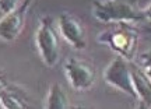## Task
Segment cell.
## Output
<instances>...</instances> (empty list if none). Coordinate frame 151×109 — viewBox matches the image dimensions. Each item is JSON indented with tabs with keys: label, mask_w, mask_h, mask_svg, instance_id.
I'll return each mask as SVG.
<instances>
[{
	"label": "cell",
	"mask_w": 151,
	"mask_h": 109,
	"mask_svg": "<svg viewBox=\"0 0 151 109\" xmlns=\"http://www.w3.org/2000/svg\"><path fill=\"white\" fill-rule=\"evenodd\" d=\"M92 16L104 24L143 21L139 0H98L92 3Z\"/></svg>",
	"instance_id": "1"
},
{
	"label": "cell",
	"mask_w": 151,
	"mask_h": 109,
	"mask_svg": "<svg viewBox=\"0 0 151 109\" xmlns=\"http://www.w3.org/2000/svg\"><path fill=\"white\" fill-rule=\"evenodd\" d=\"M97 41L104 46L111 48L118 56H122L130 62L134 59L139 45V32L127 22H118L102 31L97 37Z\"/></svg>",
	"instance_id": "2"
},
{
	"label": "cell",
	"mask_w": 151,
	"mask_h": 109,
	"mask_svg": "<svg viewBox=\"0 0 151 109\" xmlns=\"http://www.w3.org/2000/svg\"><path fill=\"white\" fill-rule=\"evenodd\" d=\"M35 44L45 65L48 67L58 65L60 57V44L50 17H43L41 20L35 32Z\"/></svg>",
	"instance_id": "3"
},
{
	"label": "cell",
	"mask_w": 151,
	"mask_h": 109,
	"mask_svg": "<svg viewBox=\"0 0 151 109\" xmlns=\"http://www.w3.org/2000/svg\"><path fill=\"white\" fill-rule=\"evenodd\" d=\"M104 80L111 87L116 88L123 94L137 99L133 80H132V70H130V62L122 56H115L111 63L104 70Z\"/></svg>",
	"instance_id": "4"
},
{
	"label": "cell",
	"mask_w": 151,
	"mask_h": 109,
	"mask_svg": "<svg viewBox=\"0 0 151 109\" xmlns=\"http://www.w3.org/2000/svg\"><path fill=\"white\" fill-rule=\"evenodd\" d=\"M34 1L35 0H22L14 10H11L10 13L4 14L0 18V39L1 41L10 44L21 35L25 25L27 14L31 10Z\"/></svg>",
	"instance_id": "5"
},
{
	"label": "cell",
	"mask_w": 151,
	"mask_h": 109,
	"mask_svg": "<svg viewBox=\"0 0 151 109\" xmlns=\"http://www.w3.org/2000/svg\"><path fill=\"white\" fill-rule=\"evenodd\" d=\"M67 81L76 91H87L95 82V69L91 63L78 57H69L65 63Z\"/></svg>",
	"instance_id": "6"
},
{
	"label": "cell",
	"mask_w": 151,
	"mask_h": 109,
	"mask_svg": "<svg viewBox=\"0 0 151 109\" xmlns=\"http://www.w3.org/2000/svg\"><path fill=\"white\" fill-rule=\"evenodd\" d=\"M58 25L62 37L71 48L77 50H83L87 48V32L86 27L77 16L63 11L59 14Z\"/></svg>",
	"instance_id": "7"
},
{
	"label": "cell",
	"mask_w": 151,
	"mask_h": 109,
	"mask_svg": "<svg viewBox=\"0 0 151 109\" xmlns=\"http://www.w3.org/2000/svg\"><path fill=\"white\" fill-rule=\"evenodd\" d=\"M130 70H132V80L137 94V99L151 106V78L136 63H130Z\"/></svg>",
	"instance_id": "8"
},
{
	"label": "cell",
	"mask_w": 151,
	"mask_h": 109,
	"mask_svg": "<svg viewBox=\"0 0 151 109\" xmlns=\"http://www.w3.org/2000/svg\"><path fill=\"white\" fill-rule=\"evenodd\" d=\"M71 105L69 104V95L65 91V88L59 82H55L49 87L46 101H45V109H70Z\"/></svg>",
	"instance_id": "9"
},
{
	"label": "cell",
	"mask_w": 151,
	"mask_h": 109,
	"mask_svg": "<svg viewBox=\"0 0 151 109\" xmlns=\"http://www.w3.org/2000/svg\"><path fill=\"white\" fill-rule=\"evenodd\" d=\"M0 105L3 109H27L25 102L17 94L9 91V88L0 91Z\"/></svg>",
	"instance_id": "10"
},
{
	"label": "cell",
	"mask_w": 151,
	"mask_h": 109,
	"mask_svg": "<svg viewBox=\"0 0 151 109\" xmlns=\"http://www.w3.org/2000/svg\"><path fill=\"white\" fill-rule=\"evenodd\" d=\"M134 63L151 78V49L144 50V52L137 54Z\"/></svg>",
	"instance_id": "11"
},
{
	"label": "cell",
	"mask_w": 151,
	"mask_h": 109,
	"mask_svg": "<svg viewBox=\"0 0 151 109\" xmlns=\"http://www.w3.org/2000/svg\"><path fill=\"white\" fill-rule=\"evenodd\" d=\"M18 0H0V13L4 16L18 6Z\"/></svg>",
	"instance_id": "12"
},
{
	"label": "cell",
	"mask_w": 151,
	"mask_h": 109,
	"mask_svg": "<svg viewBox=\"0 0 151 109\" xmlns=\"http://www.w3.org/2000/svg\"><path fill=\"white\" fill-rule=\"evenodd\" d=\"M143 20L147 22H151V3L143 9Z\"/></svg>",
	"instance_id": "13"
},
{
	"label": "cell",
	"mask_w": 151,
	"mask_h": 109,
	"mask_svg": "<svg viewBox=\"0 0 151 109\" xmlns=\"http://www.w3.org/2000/svg\"><path fill=\"white\" fill-rule=\"evenodd\" d=\"M134 109H150V105H147L146 102H143L140 99H137V104H136Z\"/></svg>",
	"instance_id": "14"
},
{
	"label": "cell",
	"mask_w": 151,
	"mask_h": 109,
	"mask_svg": "<svg viewBox=\"0 0 151 109\" xmlns=\"http://www.w3.org/2000/svg\"><path fill=\"white\" fill-rule=\"evenodd\" d=\"M6 88H9V82L6 81V78L3 76H0V91H3Z\"/></svg>",
	"instance_id": "15"
},
{
	"label": "cell",
	"mask_w": 151,
	"mask_h": 109,
	"mask_svg": "<svg viewBox=\"0 0 151 109\" xmlns=\"http://www.w3.org/2000/svg\"><path fill=\"white\" fill-rule=\"evenodd\" d=\"M70 109H91V108H87V106H83V105H71Z\"/></svg>",
	"instance_id": "16"
}]
</instances>
